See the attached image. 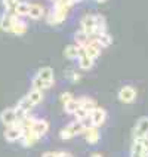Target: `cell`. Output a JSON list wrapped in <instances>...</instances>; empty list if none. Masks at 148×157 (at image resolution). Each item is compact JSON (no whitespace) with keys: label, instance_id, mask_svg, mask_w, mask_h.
<instances>
[{"label":"cell","instance_id":"cell-1","mask_svg":"<svg viewBox=\"0 0 148 157\" xmlns=\"http://www.w3.org/2000/svg\"><path fill=\"white\" fill-rule=\"evenodd\" d=\"M83 132H85V129H83L82 123L78 122V120H74L73 123L67 124V126L59 132V138H61V140H71V138L77 136L80 133H83Z\"/></svg>","mask_w":148,"mask_h":157},{"label":"cell","instance_id":"cell-2","mask_svg":"<svg viewBox=\"0 0 148 157\" xmlns=\"http://www.w3.org/2000/svg\"><path fill=\"white\" fill-rule=\"evenodd\" d=\"M68 15V9L64 8V6H58V5H53L52 12H49L47 15V22L56 25V24H61L62 21H65V18Z\"/></svg>","mask_w":148,"mask_h":157},{"label":"cell","instance_id":"cell-3","mask_svg":"<svg viewBox=\"0 0 148 157\" xmlns=\"http://www.w3.org/2000/svg\"><path fill=\"white\" fill-rule=\"evenodd\" d=\"M148 138V117L144 116L136 122L133 128V140H145Z\"/></svg>","mask_w":148,"mask_h":157},{"label":"cell","instance_id":"cell-4","mask_svg":"<svg viewBox=\"0 0 148 157\" xmlns=\"http://www.w3.org/2000/svg\"><path fill=\"white\" fill-rule=\"evenodd\" d=\"M119 99H120L122 102H124V104L133 102V101L136 99V89L129 86V85L123 86L122 89L119 90Z\"/></svg>","mask_w":148,"mask_h":157},{"label":"cell","instance_id":"cell-5","mask_svg":"<svg viewBox=\"0 0 148 157\" xmlns=\"http://www.w3.org/2000/svg\"><path fill=\"white\" fill-rule=\"evenodd\" d=\"M18 117H17V111L15 108H5L2 113H0V122L3 123L6 128L9 126H13L17 123Z\"/></svg>","mask_w":148,"mask_h":157},{"label":"cell","instance_id":"cell-6","mask_svg":"<svg viewBox=\"0 0 148 157\" xmlns=\"http://www.w3.org/2000/svg\"><path fill=\"white\" fill-rule=\"evenodd\" d=\"M80 25H82V30L87 33V34H93L95 33V15L92 13H86L85 17L80 19Z\"/></svg>","mask_w":148,"mask_h":157},{"label":"cell","instance_id":"cell-7","mask_svg":"<svg viewBox=\"0 0 148 157\" xmlns=\"http://www.w3.org/2000/svg\"><path fill=\"white\" fill-rule=\"evenodd\" d=\"M22 133H24V131H22L21 128H18L17 124H13V126L6 128V131H5V138H6V141H9V142H17V141H21Z\"/></svg>","mask_w":148,"mask_h":157},{"label":"cell","instance_id":"cell-8","mask_svg":"<svg viewBox=\"0 0 148 157\" xmlns=\"http://www.w3.org/2000/svg\"><path fill=\"white\" fill-rule=\"evenodd\" d=\"M39 138H40V136H39L33 129H27V131H24V133H22L21 144H22L24 147H31V145H34L36 142H37Z\"/></svg>","mask_w":148,"mask_h":157},{"label":"cell","instance_id":"cell-9","mask_svg":"<svg viewBox=\"0 0 148 157\" xmlns=\"http://www.w3.org/2000/svg\"><path fill=\"white\" fill-rule=\"evenodd\" d=\"M37 76L43 80L44 83H47L49 86H53V82H55V76H53V70L51 67H42L40 70L37 71Z\"/></svg>","mask_w":148,"mask_h":157},{"label":"cell","instance_id":"cell-10","mask_svg":"<svg viewBox=\"0 0 148 157\" xmlns=\"http://www.w3.org/2000/svg\"><path fill=\"white\" fill-rule=\"evenodd\" d=\"M12 22H13V24H12L10 33H13V34H17V36H21L27 31V24L24 22V21H21L19 17L13 15V13H12Z\"/></svg>","mask_w":148,"mask_h":157},{"label":"cell","instance_id":"cell-11","mask_svg":"<svg viewBox=\"0 0 148 157\" xmlns=\"http://www.w3.org/2000/svg\"><path fill=\"white\" fill-rule=\"evenodd\" d=\"M90 117H92V120H93L95 128H98V126L104 124L105 119H107V111H105L104 108H101V107H96L95 110L90 113Z\"/></svg>","mask_w":148,"mask_h":157},{"label":"cell","instance_id":"cell-12","mask_svg":"<svg viewBox=\"0 0 148 157\" xmlns=\"http://www.w3.org/2000/svg\"><path fill=\"white\" fill-rule=\"evenodd\" d=\"M31 129H33V131H34L40 138H42L43 135H46V132L49 131V123L46 122V120H43V119H37Z\"/></svg>","mask_w":148,"mask_h":157},{"label":"cell","instance_id":"cell-13","mask_svg":"<svg viewBox=\"0 0 148 157\" xmlns=\"http://www.w3.org/2000/svg\"><path fill=\"white\" fill-rule=\"evenodd\" d=\"M77 99H78L80 107L85 108L86 111H89V114L96 108V101L93 99V98H89V96H80V98H77Z\"/></svg>","mask_w":148,"mask_h":157},{"label":"cell","instance_id":"cell-14","mask_svg":"<svg viewBox=\"0 0 148 157\" xmlns=\"http://www.w3.org/2000/svg\"><path fill=\"white\" fill-rule=\"evenodd\" d=\"M83 135H85V138L89 144H98L101 140V133L98 131V128H90V129L83 132Z\"/></svg>","mask_w":148,"mask_h":157},{"label":"cell","instance_id":"cell-15","mask_svg":"<svg viewBox=\"0 0 148 157\" xmlns=\"http://www.w3.org/2000/svg\"><path fill=\"white\" fill-rule=\"evenodd\" d=\"M144 156H145V150H144L142 140H135L131 148V157H144Z\"/></svg>","mask_w":148,"mask_h":157},{"label":"cell","instance_id":"cell-16","mask_svg":"<svg viewBox=\"0 0 148 157\" xmlns=\"http://www.w3.org/2000/svg\"><path fill=\"white\" fill-rule=\"evenodd\" d=\"M44 9L42 5H37V3H30V12H28V17L31 19H40L43 17Z\"/></svg>","mask_w":148,"mask_h":157},{"label":"cell","instance_id":"cell-17","mask_svg":"<svg viewBox=\"0 0 148 157\" xmlns=\"http://www.w3.org/2000/svg\"><path fill=\"white\" fill-rule=\"evenodd\" d=\"M12 13H3L2 17H0V28L3 30V31H10L12 30Z\"/></svg>","mask_w":148,"mask_h":157},{"label":"cell","instance_id":"cell-18","mask_svg":"<svg viewBox=\"0 0 148 157\" xmlns=\"http://www.w3.org/2000/svg\"><path fill=\"white\" fill-rule=\"evenodd\" d=\"M33 107H36L30 99H28V96H22L21 99H19V102H18V105H17V108L18 110H21V111H24V113H30L31 111V108Z\"/></svg>","mask_w":148,"mask_h":157},{"label":"cell","instance_id":"cell-19","mask_svg":"<svg viewBox=\"0 0 148 157\" xmlns=\"http://www.w3.org/2000/svg\"><path fill=\"white\" fill-rule=\"evenodd\" d=\"M105 30H107L105 17L101 13H95V33H104Z\"/></svg>","mask_w":148,"mask_h":157},{"label":"cell","instance_id":"cell-20","mask_svg":"<svg viewBox=\"0 0 148 157\" xmlns=\"http://www.w3.org/2000/svg\"><path fill=\"white\" fill-rule=\"evenodd\" d=\"M28 12H30V3H27V2H19L17 5V8H15V12H13V15H17V17H28Z\"/></svg>","mask_w":148,"mask_h":157},{"label":"cell","instance_id":"cell-21","mask_svg":"<svg viewBox=\"0 0 148 157\" xmlns=\"http://www.w3.org/2000/svg\"><path fill=\"white\" fill-rule=\"evenodd\" d=\"M74 43L77 44V46H86L89 43V34L85 33L83 30L76 31V34H74Z\"/></svg>","mask_w":148,"mask_h":157},{"label":"cell","instance_id":"cell-22","mask_svg":"<svg viewBox=\"0 0 148 157\" xmlns=\"http://www.w3.org/2000/svg\"><path fill=\"white\" fill-rule=\"evenodd\" d=\"M96 40H98V43L101 44L102 48H107V46H110L113 43V36L108 34L107 31H104V33H99L96 36Z\"/></svg>","mask_w":148,"mask_h":157},{"label":"cell","instance_id":"cell-23","mask_svg":"<svg viewBox=\"0 0 148 157\" xmlns=\"http://www.w3.org/2000/svg\"><path fill=\"white\" fill-rule=\"evenodd\" d=\"M27 96H28V99L33 102L34 105L40 104L42 101H43V92L42 90H36V89H31L28 94H27Z\"/></svg>","mask_w":148,"mask_h":157},{"label":"cell","instance_id":"cell-24","mask_svg":"<svg viewBox=\"0 0 148 157\" xmlns=\"http://www.w3.org/2000/svg\"><path fill=\"white\" fill-rule=\"evenodd\" d=\"M78 49H80V46L77 44H68L67 48H65V51H64V55H65V58H68V59H74V58H78Z\"/></svg>","mask_w":148,"mask_h":157},{"label":"cell","instance_id":"cell-25","mask_svg":"<svg viewBox=\"0 0 148 157\" xmlns=\"http://www.w3.org/2000/svg\"><path fill=\"white\" fill-rule=\"evenodd\" d=\"M31 86H33V89H36V90H42V92L51 87L49 85H47V83H44L43 80L39 77L37 74H36L34 77H33V80H31Z\"/></svg>","mask_w":148,"mask_h":157},{"label":"cell","instance_id":"cell-26","mask_svg":"<svg viewBox=\"0 0 148 157\" xmlns=\"http://www.w3.org/2000/svg\"><path fill=\"white\" fill-rule=\"evenodd\" d=\"M93 59L92 58H89L87 55H83V56H80L78 58V67L82 68V70H89V68H92L93 67Z\"/></svg>","mask_w":148,"mask_h":157},{"label":"cell","instance_id":"cell-27","mask_svg":"<svg viewBox=\"0 0 148 157\" xmlns=\"http://www.w3.org/2000/svg\"><path fill=\"white\" fill-rule=\"evenodd\" d=\"M78 107H80V104H78V99L73 98V99H71V101H68L67 104H64V111H65L67 114H74Z\"/></svg>","mask_w":148,"mask_h":157},{"label":"cell","instance_id":"cell-28","mask_svg":"<svg viewBox=\"0 0 148 157\" xmlns=\"http://www.w3.org/2000/svg\"><path fill=\"white\" fill-rule=\"evenodd\" d=\"M18 3H19L18 0H3V5H5V8L8 10V13H13L15 12V8H17Z\"/></svg>","mask_w":148,"mask_h":157},{"label":"cell","instance_id":"cell-29","mask_svg":"<svg viewBox=\"0 0 148 157\" xmlns=\"http://www.w3.org/2000/svg\"><path fill=\"white\" fill-rule=\"evenodd\" d=\"M80 123H82V126H83V129H85V131L90 129V128H95V124H93V120H92L90 114H89L87 117H85L83 120H80Z\"/></svg>","mask_w":148,"mask_h":157},{"label":"cell","instance_id":"cell-30","mask_svg":"<svg viewBox=\"0 0 148 157\" xmlns=\"http://www.w3.org/2000/svg\"><path fill=\"white\" fill-rule=\"evenodd\" d=\"M89 116V111H86L85 108H82V107H78L77 110H76V113H74V117H76V120H83L85 117H87Z\"/></svg>","mask_w":148,"mask_h":157},{"label":"cell","instance_id":"cell-31","mask_svg":"<svg viewBox=\"0 0 148 157\" xmlns=\"http://www.w3.org/2000/svg\"><path fill=\"white\" fill-rule=\"evenodd\" d=\"M73 98H74V96H73V94H71V92H64V94L61 95L62 104H67V102H68V101H71Z\"/></svg>","mask_w":148,"mask_h":157},{"label":"cell","instance_id":"cell-32","mask_svg":"<svg viewBox=\"0 0 148 157\" xmlns=\"http://www.w3.org/2000/svg\"><path fill=\"white\" fill-rule=\"evenodd\" d=\"M43 157H59V151H47L43 154Z\"/></svg>","mask_w":148,"mask_h":157},{"label":"cell","instance_id":"cell-33","mask_svg":"<svg viewBox=\"0 0 148 157\" xmlns=\"http://www.w3.org/2000/svg\"><path fill=\"white\" fill-rule=\"evenodd\" d=\"M70 76H71V78H73L74 82L80 80V74H78V73H76V71H70Z\"/></svg>","mask_w":148,"mask_h":157},{"label":"cell","instance_id":"cell-34","mask_svg":"<svg viewBox=\"0 0 148 157\" xmlns=\"http://www.w3.org/2000/svg\"><path fill=\"white\" fill-rule=\"evenodd\" d=\"M142 144H144V150H145V153L148 154V138L142 140Z\"/></svg>","mask_w":148,"mask_h":157},{"label":"cell","instance_id":"cell-35","mask_svg":"<svg viewBox=\"0 0 148 157\" xmlns=\"http://www.w3.org/2000/svg\"><path fill=\"white\" fill-rule=\"evenodd\" d=\"M90 157H102V154H101V153H92Z\"/></svg>","mask_w":148,"mask_h":157},{"label":"cell","instance_id":"cell-36","mask_svg":"<svg viewBox=\"0 0 148 157\" xmlns=\"http://www.w3.org/2000/svg\"><path fill=\"white\" fill-rule=\"evenodd\" d=\"M98 3H104V2H107V0H96Z\"/></svg>","mask_w":148,"mask_h":157},{"label":"cell","instance_id":"cell-37","mask_svg":"<svg viewBox=\"0 0 148 157\" xmlns=\"http://www.w3.org/2000/svg\"><path fill=\"white\" fill-rule=\"evenodd\" d=\"M73 2H74V3H78V2H82V0H73Z\"/></svg>","mask_w":148,"mask_h":157},{"label":"cell","instance_id":"cell-38","mask_svg":"<svg viewBox=\"0 0 148 157\" xmlns=\"http://www.w3.org/2000/svg\"><path fill=\"white\" fill-rule=\"evenodd\" d=\"M52 2H53V3H56V2H59V0H52Z\"/></svg>","mask_w":148,"mask_h":157}]
</instances>
